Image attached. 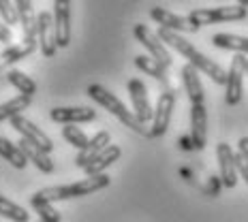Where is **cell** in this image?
<instances>
[{
    "mask_svg": "<svg viewBox=\"0 0 248 222\" xmlns=\"http://www.w3.org/2000/svg\"><path fill=\"white\" fill-rule=\"evenodd\" d=\"M156 34L165 45H169V47H173L180 56H184L190 66H195L199 73L208 75L214 84H218V86L227 84V71L223 69V66H220L218 62H214L212 58H208L205 54H201V51L195 47L190 41H186L182 34L173 32V30H167V28H158Z\"/></svg>",
    "mask_w": 248,
    "mask_h": 222,
    "instance_id": "cell-1",
    "label": "cell"
},
{
    "mask_svg": "<svg viewBox=\"0 0 248 222\" xmlns=\"http://www.w3.org/2000/svg\"><path fill=\"white\" fill-rule=\"evenodd\" d=\"M88 96H90V99L94 101L99 107H103V109L109 111L111 116H116L118 120H120L126 128H131L133 133H137V135H141V137H150V131L146 128V124L139 122L135 118V113L128 111L126 107H124V103L118 99L116 94H111L105 86L90 84V86H88Z\"/></svg>",
    "mask_w": 248,
    "mask_h": 222,
    "instance_id": "cell-2",
    "label": "cell"
},
{
    "mask_svg": "<svg viewBox=\"0 0 248 222\" xmlns=\"http://www.w3.org/2000/svg\"><path fill=\"white\" fill-rule=\"evenodd\" d=\"M109 175L101 173V175H90V178L79 179V182L73 184H62V186H49V188L39 190V194L43 199H47L49 203H56V201H69V199H81L88 197V194H94L99 190L107 188L109 186Z\"/></svg>",
    "mask_w": 248,
    "mask_h": 222,
    "instance_id": "cell-3",
    "label": "cell"
},
{
    "mask_svg": "<svg viewBox=\"0 0 248 222\" xmlns=\"http://www.w3.org/2000/svg\"><path fill=\"white\" fill-rule=\"evenodd\" d=\"M246 15H248L246 7L233 4V7H216V9H193L188 13V19L197 28H201V26H210L218 22H240V19H246Z\"/></svg>",
    "mask_w": 248,
    "mask_h": 222,
    "instance_id": "cell-4",
    "label": "cell"
},
{
    "mask_svg": "<svg viewBox=\"0 0 248 222\" xmlns=\"http://www.w3.org/2000/svg\"><path fill=\"white\" fill-rule=\"evenodd\" d=\"M248 71V58L244 54H235L231 60V66L227 71V84H225V103L229 107H235L244 94V77Z\"/></svg>",
    "mask_w": 248,
    "mask_h": 222,
    "instance_id": "cell-5",
    "label": "cell"
},
{
    "mask_svg": "<svg viewBox=\"0 0 248 222\" xmlns=\"http://www.w3.org/2000/svg\"><path fill=\"white\" fill-rule=\"evenodd\" d=\"M133 37L137 39V43H141L143 47L148 49L150 58L156 60L163 69H169V66L173 64V58H171V54L167 51V45L158 39L156 32H152V30H150V26L135 24V26H133Z\"/></svg>",
    "mask_w": 248,
    "mask_h": 222,
    "instance_id": "cell-6",
    "label": "cell"
},
{
    "mask_svg": "<svg viewBox=\"0 0 248 222\" xmlns=\"http://www.w3.org/2000/svg\"><path fill=\"white\" fill-rule=\"evenodd\" d=\"M173 107H175V92L165 90L158 96L156 109H154V116H152V126H150V137L152 139L167 135V128L171 124V116H173Z\"/></svg>",
    "mask_w": 248,
    "mask_h": 222,
    "instance_id": "cell-7",
    "label": "cell"
},
{
    "mask_svg": "<svg viewBox=\"0 0 248 222\" xmlns=\"http://www.w3.org/2000/svg\"><path fill=\"white\" fill-rule=\"evenodd\" d=\"M126 90H128V96H131V103H133V113L135 118L141 124H148L152 122V107H150V101H148V90H146V84L137 77H131L126 81Z\"/></svg>",
    "mask_w": 248,
    "mask_h": 222,
    "instance_id": "cell-8",
    "label": "cell"
},
{
    "mask_svg": "<svg viewBox=\"0 0 248 222\" xmlns=\"http://www.w3.org/2000/svg\"><path fill=\"white\" fill-rule=\"evenodd\" d=\"M37 43L41 47V54H43L45 58H54L56 51H58L54 15L47 11H41L37 15Z\"/></svg>",
    "mask_w": 248,
    "mask_h": 222,
    "instance_id": "cell-9",
    "label": "cell"
},
{
    "mask_svg": "<svg viewBox=\"0 0 248 222\" xmlns=\"http://www.w3.org/2000/svg\"><path fill=\"white\" fill-rule=\"evenodd\" d=\"M11 128H15V131L22 135V139H26V141H30V143H34L37 148H41L43 152H51L54 149V141L45 135L43 131L37 126V124H32L28 120V118H24V116H15L13 120H11Z\"/></svg>",
    "mask_w": 248,
    "mask_h": 222,
    "instance_id": "cell-10",
    "label": "cell"
},
{
    "mask_svg": "<svg viewBox=\"0 0 248 222\" xmlns=\"http://www.w3.org/2000/svg\"><path fill=\"white\" fill-rule=\"evenodd\" d=\"M150 19H154L161 28H167V30H173V32L182 34V32H197V26L190 22L188 17H182L178 13H171L163 7H152L150 9Z\"/></svg>",
    "mask_w": 248,
    "mask_h": 222,
    "instance_id": "cell-11",
    "label": "cell"
},
{
    "mask_svg": "<svg viewBox=\"0 0 248 222\" xmlns=\"http://www.w3.org/2000/svg\"><path fill=\"white\" fill-rule=\"evenodd\" d=\"M54 26L58 49L69 47L71 43V0H54Z\"/></svg>",
    "mask_w": 248,
    "mask_h": 222,
    "instance_id": "cell-12",
    "label": "cell"
},
{
    "mask_svg": "<svg viewBox=\"0 0 248 222\" xmlns=\"http://www.w3.org/2000/svg\"><path fill=\"white\" fill-rule=\"evenodd\" d=\"M216 158H218L220 184L225 188H235L240 175H237V167H235V152L231 149L229 143H218L216 146Z\"/></svg>",
    "mask_w": 248,
    "mask_h": 222,
    "instance_id": "cell-13",
    "label": "cell"
},
{
    "mask_svg": "<svg viewBox=\"0 0 248 222\" xmlns=\"http://www.w3.org/2000/svg\"><path fill=\"white\" fill-rule=\"evenodd\" d=\"M190 139L195 149H203L208 143V111L205 105H190Z\"/></svg>",
    "mask_w": 248,
    "mask_h": 222,
    "instance_id": "cell-14",
    "label": "cell"
},
{
    "mask_svg": "<svg viewBox=\"0 0 248 222\" xmlns=\"http://www.w3.org/2000/svg\"><path fill=\"white\" fill-rule=\"evenodd\" d=\"M49 118L58 124H84L96 120V111L92 107H54Z\"/></svg>",
    "mask_w": 248,
    "mask_h": 222,
    "instance_id": "cell-15",
    "label": "cell"
},
{
    "mask_svg": "<svg viewBox=\"0 0 248 222\" xmlns=\"http://www.w3.org/2000/svg\"><path fill=\"white\" fill-rule=\"evenodd\" d=\"M15 9H17V17L24 30V43L39 45L37 43V15H34L32 0H15Z\"/></svg>",
    "mask_w": 248,
    "mask_h": 222,
    "instance_id": "cell-16",
    "label": "cell"
},
{
    "mask_svg": "<svg viewBox=\"0 0 248 222\" xmlns=\"http://www.w3.org/2000/svg\"><path fill=\"white\" fill-rule=\"evenodd\" d=\"M107 146H111V135L107 131H99L94 137L88 141V146L84 149H79V154L75 156V167L79 169H86L88 164H90L92 161H94L96 156L105 149Z\"/></svg>",
    "mask_w": 248,
    "mask_h": 222,
    "instance_id": "cell-17",
    "label": "cell"
},
{
    "mask_svg": "<svg viewBox=\"0 0 248 222\" xmlns=\"http://www.w3.org/2000/svg\"><path fill=\"white\" fill-rule=\"evenodd\" d=\"M180 75H182V84H184L186 94H188L190 105H203L205 92H203V84H201L199 71L190 64H184L182 71H180Z\"/></svg>",
    "mask_w": 248,
    "mask_h": 222,
    "instance_id": "cell-18",
    "label": "cell"
},
{
    "mask_svg": "<svg viewBox=\"0 0 248 222\" xmlns=\"http://www.w3.org/2000/svg\"><path fill=\"white\" fill-rule=\"evenodd\" d=\"M17 146L22 148L26 161L32 163L39 171H43V173H51V171H54V161L49 158L47 152H43L41 148H37L34 143H30V141H26V139H19Z\"/></svg>",
    "mask_w": 248,
    "mask_h": 222,
    "instance_id": "cell-19",
    "label": "cell"
},
{
    "mask_svg": "<svg viewBox=\"0 0 248 222\" xmlns=\"http://www.w3.org/2000/svg\"><path fill=\"white\" fill-rule=\"evenodd\" d=\"M120 154H122V149L120 146H116V143H111V146H107L103 152L99 154V156L94 158L88 167L84 169V173L90 178V175H101V173H105V169H109L113 163L120 158Z\"/></svg>",
    "mask_w": 248,
    "mask_h": 222,
    "instance_id": "cell-20",
    "label": "cell"
},
{
    "mask_svg": "<svg viewBox=\"0 0 248 222\" xmlns=\"http://www.w3.org/2000/svg\"><path fill=\"white\" fill-rule=\"evenodd\" d=\"M37 49V45H30V43H13V45H9L4 51H0V71H4V69H9L11 64H15V62H19V60H24L26 56H30L32 51Z\"/></svg>",
    "mask_w": 248,
    "mask_h": 222,
    "instance_id": "cell-21",
    "label": "cell"
},
{
    "mask_svg": "<svg viewBox=\"0 0 248 222\" xmlns=\"http://www.w3.org/2000/svg\"><path fill=\"white\" fill-rule=\"evenodd\" d=\"M212 43L218 49H229L248 56V37H240V34H231V32H216L212 37Z\"/></svg>",
    "mask_w": 248,
    "mask_h": 222,
    "instance_id": "cell-22",
    "label": "cell"
},
{
    "mask_svg": "<svg viewBox=\"0 0 248 222\" xmlns=\"http://www.w3.org/2000/svg\"><path fill=\"white\" fill-rule=\"evenodd\" d=\"M28 199H30V207L39 214L41 222H62V216H60V211L54 207V203H49L47 199H43L39 192L30 194Z\"/></svg>",
    "mask_w": 248,
    "mask_h": 222,
    "instance_id": "cell-23",
    "label": "cell"
},
{
    "mask_svg": "<svg viewBox=\"0 0 248 222\" xmlns=\"http://www.w3.org/2000/svg\"><path fill=\"white\" fill-rule=\"evenodd\" d=\"M7 81L15 88V90L19 92V94H22V96H28V99H32L34 92H37V84H34L32 77L22 73V71H17V69H11V71H9V73H7Z\"/></svg>",
    "mask_w": 248,
    "mask_h": 222,
    "instance_id": "cell-24",
    "label": "cell"
},
{
    "mask_svg": "<svg viewBox=\"0 0 248 222\" xmlns=\"http://www.w3.org/2000/svg\"><path fill=\"white\" fill-rule=\"evenodd\" d=\"M0 156H2L7 163H11L15 169H26V164H28L22 148H19L17 143L9 141V139H4V137H0Z\"/></svg>",
    "mask_w": 248,
    "mask_h": 222,
    "instance_id": "cell-25",
    "label": "cell"
},
{
    "mask_svg": "<svg viewBox=\"0 0 248 222\" xmlns=\"http://www.w3.org/2000/svg\"><path fill=\"white\" fill-rule=\"evenodd\" d=\"M30 101H32V99L19 94V96H15V99H11V101L2 103V105H0V122H4V120L11 122L15 116H22V111L28 109Z\"/></svg>",
    "mask_w": 248,
    "mask_h": 222,
    "instance_id": "cell-26",
    "label": "cell"
},
{
    "mask_svg": "<svg viewBox=\"0 0 248 222\" xmlns=\"http://www.w3.org/2000/svg\"><path fill=\"white\" fill-rule=\"evenodd\" d=\"M0 216H4V218H9L13 222H28L30 220V214L22 205H17L15 201L2 197V194H0Z\"/></svg>",
    "mask_w": 248,
    "mask_h": 222,
    "instance_id": "cell-27",
    "label": "cell"
},
{
    "mask_svg": "<svg viewBox=\"0 0 248 222\" xmlns=\"http://www.w3.org/2000/svg\"><path fill=\"white\" fill-rule=\"evenodd\" d=\"M135 66L139 71H143V73H148L150 77H154L156 81H161V84H167V73H165L167 69H163V66L158 64L156 60L150 58V56H137Z\"/></svg>",
    "mask_w": 248,
    "mask_h": 222,
    "instance_id": "cell-28",
    "label": "cell"
},
{
    "mask_svg": "<svg viewBox=\"0 0 248 222\" xmlns=\"http://www.w3.org/2000/svg\"><path fill=\"white\" fill-rule=\"evenodd\" d=\"M62 137H64V141H69L71 146L77 149H84L88 146V141H90V139L86 137V133L81 131V128H75L73 124H66V126L62 128Z\"/></svg>",
    "mask_w": 248,
    "mask_h": 222,
    "instance_id": "cell-29",
    "label": "cell"
},
{
    "mask_svg": "<svg viewBox=\"0 0 248 222\" xmlns=\"http://www.w3.org/2000/svg\"><path fill=\"white\" fill-rule=\"evenodd\" d=\"M0 17L7 26H15L19 22L17 17V9H15L13 0H0Z\"/></svg>",
    "mask_w": 248,
    "mask_h": 222,
    "instance_id": "cell-30",
    "label": "cell"
},
{
    "mask_svg": "<svg viewBox=\"0 0 248 222\" xmlns=\"http://www.w3.org/2000/svg\"><path fill=\"white\" fill-rule=\"evenodd\" d=\"M235 167H237V175H242V179H244L246 186H248V161L240 152L235 154Z\"/></svg>",
    "mask_w": 248,
    "mask_h": 222,
    "instance_id": "cell-31",
    "label": "cell"
},
{
    "mask_svg": "<svg viewBox=\"0 0 248 222\" xmlns=\"http://www.w3.org/2000/svg\"><path fill=\"white\" fill-rule=\"evenodd\" d=\"M13 41V32H11V26H7L2 22V19H0V43H11Z\"/></svg>",
    "mask_w": 248,
    "mask_h": 222,
    "instance_id": "cell-32",
    "label": "cell"
},
{
    "mask_svg": "<svg viewBox=\"0 0 248 222\" xmlns=\"http://www.w3.org/2000/svg\"><path fill=\"white\" fill-rule=\"evenodd\" d=\"M237 152L248 161V137H242L240 141H237Z\"/></svg>",
    "mask_w": 248,
    "mask_h": 222,
    "instance_id": "cell-33",
    "label": "cell"
},
{
    "mask_svg": "<svg viewBox=\"0 0 248 222\" xmlns=\"http://www.w3.org/2000/svg\"><path fill=\"white\" fill-rule=\"evenodd\" d=\"M180 148H182V149H195L193 139H190V137H182V139H180Z\"/></svg>",
    "mask_w": 248,
    "mask_h": 222,
    "instance_id": "cell-34",
    "label": "cell"
},
{
    "mask_svg": "<svg viewBox=\"0 0 248 222\" xmlns=\"http://www.w3.org/2000/svg\"><path fill=\"white\" fill-rule=\"evenodd\" d=\"M237 4H240V7H246V9H248V0H237Z\"/></svg>",
    "mask_w": 248,
    "mask_h": 222,
    "instance_id": "cell-35",
    "label": "cell"
},
{
    "mask_svg": "<svg viewBox=\"0 0 248 222\" xmlns=\"http://www.w3.org/2000/svg\"><path fill=\"white\" fill-rule=\"evenodd\" d=\"M246 75H248V71H246Z\"/></svg>",
    "mask_w": 248,
    "mask_h": 222,
    "instance_id": "cell-36",
    "label": "cell"
},
{
    "mask_svg": "<svg viewBox=\"0 0 248 222\" xmlns=\"http://www.w3.org/2000/svg\"><path fill=\"white\" fill-rule=\"evenodd\" d=\"M39 222H41V220H39Z\"/></svg>",
    "mask_w": 248,
    "mask_h": 222,
    "instance_id": "cell-37",
    "label": "cell"
}]
</instances>
